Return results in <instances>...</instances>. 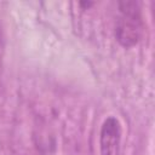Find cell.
<instances>
[{"label":"cell","instance_id":"obj_1","mask_svg":"<svg viewBox=\"0 0 155 155\" xmlns=\"http://www.w3.org/2000/svg\"><path fill=\"white\" fill-rule=\"evenodd\" d=\"M120 16L116 21L115 36L124 47H132L138 44L142 36V17L137 1H121L119 4Z\"/></svg>","mask_w":155,"mask_h":155},{"label":"cell","instance_id":"obj_2","mask_svg":"<svg viewBox=\"0 0 155 155\" xmlns=\"http://www.w3.org/2000/svg\"><path fill=\"white\" fill-rule=\"evenodd\" d=\"M121 140V125L114 116L104 120L99 134L101 155H117Z\"/></svg>","mask_w":155,"mask_h":155}]
</instances>
